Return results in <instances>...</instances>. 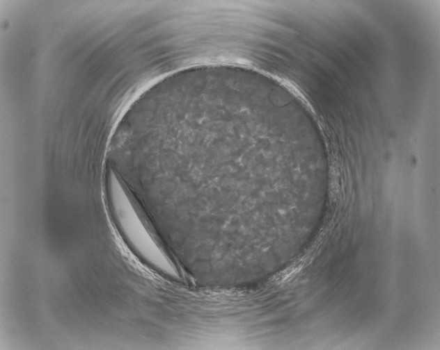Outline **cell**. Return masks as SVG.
<instances>
[{
  "mask_svg": "<svg viewBox=\"0 0 440 350\" xmlns=\"http://www.w3.org/2000/svg\"><path fill=\"white\" fill-rule=\"evenodd\" d=\"M107 188L116 223L129 245L160 272L176 281L182 279L178 265L152 237L112 169L107 172Z\"/></svg>",
  "mask_w": 440,
  "mask_h": 350,
  "instance_id": "cell-1",
  "label": "cell"
}]
</instances>
